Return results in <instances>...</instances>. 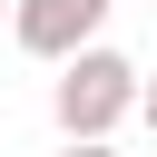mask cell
<instances>
[{"mask_svg":"<svg viewBox=\"0 0 157 157\" xmlns=\"http://www.w3.org/2000/svg\"><path fill=\"white\" fill-rule=\"evenodd\" d=\"M137 59L128 49H108V39H88V49H69L59 59V78H49V118H59V137H118L128 118H137Z\"/></svg>","mask_w":157,"mask_h":157,"instance_id":"obj_1","label":"cell"},{"mask_svg":"<svg viewBox=\"0 0 157 157\" xmlns=\"http://www.w3.org/2000/svg\"><path fill=\"white\" fill-rule=\"evenodd\" d=\"M108 10H118V0H10V39L59 69L69 49H88V39L108 29Z\"/></svg>","mask_w":157,"mask_h":157,"instance_id":"obj_2","label":"cell"},{"mask_svg":"<svg viewBox=\"0 0 157 157\" xmlns=\"http://www.w3.org/2000/svg\"><path fill=\"white\" fill-rule=\"evenodd\" d=\"M0 20H10V0H0Z\"/></svg>","mask_w":157,"mask_h":157,"instance_id":"obj_5","label":"cell"},{"mask_svg":"<svg viewBox=\"0 0 157 157\" xmlns=\"http://www.w3.org/2000/svg\"><path fill=\"white\" fill-rule=\"evenodd\" d=\"M59 157H118L108 137H59Z\"/></svg>","mask_w":157,"mask_h":157,"instance_id":"obj_3","label":"cell"},{"mask_svg":"<svg viewBox=\"0 0 157 157\" xmlns=\"http://www.w3.org/2000/svg\"><path fill=\"white\" fill-rule=\"evenodd\" d=\"M137 118H147V137H157V78H137Z\"/></svg>","mask_w":157,"mask_h":157,"instance_id":"obj_4","label":"cell"}]
</instances>
